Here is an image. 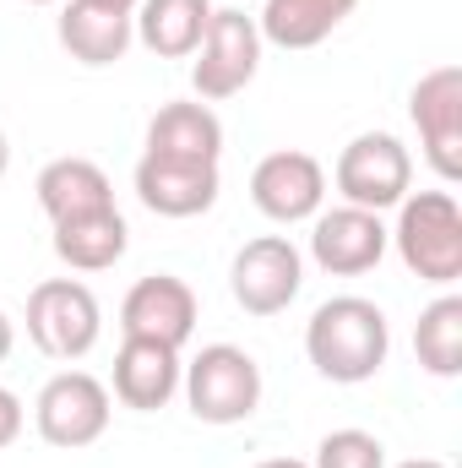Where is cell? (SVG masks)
I'll return each mask as SVG.
<instances>
[{
	"label": "cell",
	"mask_w": 462,
	"mask_h": 468,
	"mask_svg": "<svg viewBox=\"0 0 462 468\" xmlns=\"http://www.w3.org/2000/svg\"><path fill=\"white\" fill-rule=\"evenodd\" d=\"M386 354H392L386 311L364 294H338V300L316 305L305 322V359L316 365V376H327L338 387L375 381Z\"/></svg>",
	"instance_id": "obj_1"
},
{
	"label": "cell",
	"mask_w": 462,
	"mask_h": 468,
	"mask_svg": "<svg viewBox=\"0 0 462 468\" xmlns=\"http://www.w3.org/2000/svg\"><path fill=\"white\" fill-rule=\"evenodd\" d=\"M386 234L419 283L452 289L462 278V207L446 186L441 191H408L397 202V229Z\"/></svg>",
	"instance_id": "obj_2"
},
{
	"label": "cell",
	"mask_w": 462,
	"mask_h": 468,
	"mask_svg": "<svg viewBox=\"0 0 462 468\" xmlns=\"http://www.w3.org/2000/svg\"><path fill=\"white\" fill-rule=\"evenodd\" d=\"M180 392L202 425H245L261 409V365L239 344H207L180 370Z\"/></svg>",
	"instance_id": "obj_3"
},
{
	"label": "cell",
	"mask_w": 462,
	"mask_h": 468,
	"mask_svg": "<svg viewBox=\"0 0 462 468\" xmlns=\"http://www.w3.org/2000/svg\"><path fill=\"white\" fill-rule=\"evenodd\" d=\"M27 338L49 359H88L104 338V311L99 294L82 278H44L27 294Z\"/></svg>",
	"instance_id": "obj_4"
},
{
	"label": "cell",
	"mask_w": 462,
	"mask_h": 468,
	"mask_svg": "<svg viewBox=\"0 0 462 468\" xmlns=\"http://www.w3.org/2000/svg\"><path fill=\"white\" fill-rule=\"evenodd\" d=\"M261 27L256 16L234 11V5H213V22L191 55V88L202 104H224L234 93H245L261 71Z\"/></svg>",
	"instance_id": "obj_5"
},
{
	"label": "cell",
	"mask_w": 462,
	"mask_h": 468,
	"mask_svg": "<svg viewBox=\"0 0 462 468\" xmlns=\"http://www.w3.org/2000/svg\"><path fill=\"white\" fill-rule=\"evenodd\" d=\"M332 186H338V197H343L348 207L386 213V207H397L414 191V153L392 131H359L338 153Z\"/></svg>",
	"instance_id": "obj_6"
},
{
	"label": "cell",
	"mask_w": 462,
	"mask_h": 468,
	"mask_svg": "<svg viewBox=\"0 0 462 468\" xmlns=\"http://www.w3.org/2000/svg\"><path fill=\"white\" fill-rule=\"evenodd\" d=\"M110 414H115V398H110V387H104L99 376H88V370H60V376H49V381L38 387V398H33V425H38V436H44L49 447H60V452H82V447L104 441Z\"/></svg>",
	"instance_id": "obj_7"
},
{
	"label": "cell",
	"mask_w": 462,
	"mask_h": 468,
	"mask_svg": "<svg viewBox=\"0 0 462 468\" xmlns=\"http://www.w3.org/2000/svg\"><path fill=\"white\" fill-rule=\"evenodd\" d=\"M305 289V256L289 234L245 239L229 261V294L245 316H283Z\"/></svg>",
	"instance_id": "obj_8"
},
{
	"label": "cell",
	"mask_w": 462,
	"mask_h": 468,
	"mask_svg": "<svg viewBox=\"0 0 462 468\" xmlns=\"http://www.w3.org/2000/svg\"><path fill=\"white\" fill-rule=\"evenodd\" d=\"M408 120L419 131L425 164L441 175V186L462 180V66H436L414 82Z\"/></svg>",
	"instance_id": "obj_9"
},
{
	"label": "cell",
	"mask_w": 462,
	"mask_h": 468,
	"mask_svg": "<svg viewBox=\"0 0 462 468\" xmlns=\"http://www.w3.org/2000/svg\"><path fill=\"white\" fill-rule=\"evenodd\" d=\"M250 202L272 224H310L327 202V169L305 147H278L250 169Z\"/></svg>",
	"instance_id": "obj_10"
},
{
	"label": "cell",
	"mask_w": 462,
	"mask_h": 468,
	"mask_svg": "<svg viewBox=\"0 0 462 468\" xmlns=\"http://www.w3.org/2000/svg\"><path fill=\"white\" fill-rule=\"evenodd\" d=\"M196 289L174 272H152V278H136L131 294L120 300V333L125 338H152V344H169V349H185L191 333H196Z\"/></svg>",
	"instance_id": "obj_11"
},
{
	"label": "cell",
	"mask_w": 462,
	"mask_h": 468,
	"mask_svg": "<svg viewBox=\"0 0 462 468\" xmlns=\"http://www.w3.org/2000/svg\"><path fill=\"white\" fill-rule=\"evenodd\" d=\"M392 234L381 224V213H364V207H332V213H316L310 218V261L332 278H364L381 267Z\"/></svg>",
	"instance_id": "obj_12"
},
{
	"label": "cell",
	"mask_w": 462,
	"mask_h": 468,
	"mask_svg": "<svg viewBox=\"0 0 462 468\" xmlns=\"http://www.w3.org/2000/svg\"><path fill=\"white\" fill-rule=\"evenodd\" d=\"M131 186H136V202L158 218H202V213H213L224 175H218V164H185V158L142 153Z\"/></svg>",
	"instance_id": "obj_13"
},
{
	"label": "cell",
	"mask_w": 462,
	"mask_h": 468,
	"mask_svg": "<svg viewBox=\"0 0 462 468\" xmlns=\"http://www.w3.org/2000/svg\"><path fill=\"white\" fill-rule=\"evenodd\" d=\"M180 349L152 344V338H125L115 354V376H110V398H120L136 414H158L174 403L180 392Z\"/></svg>",
	"instance_id": "obj_14"
},
{
	"label": "cell",
	"mask_w": 462,
	"mask_h": 468,
	"mask_svg": "<svg viewBox=\"0 0 462 468\" xmlns=\"http://www.w3.org/2000/svg\"><path fill=\"white\" fill-rule=\"evenodd\" d=\"M33 197H38L49 224H66V218L115 207V180L93 158H49L33 180Z\"/></svg>",
	"instance_id": "obj_15"
},
{
	"label": "cell",
	"mask_w": 462,
	"mask_h": 468,
	"mask_svg": "<svg viewBox=\"0 0 462 468\" xmlns=\"http://www.w3.org/2000/svg\"><path fill=\"white\" fill-rule=\"evenodd\" d=\"M147 153L185 158V164H218L224 158V120L202 99H174L147 120Z\"/></svg>",
	"instance_id": "obj_16"
},
{
	"label": "cell",
	"mask_w": 462,
	"mask_h": 468,
	"mask_svg": "<svg viewBox=\"0 0 462 468\" xmlns=\"http://www.w3.org/2000/svg\"><path fill=\"white\" fill-rule=\"evenodd\" d=\"M213 22V0H142L131 11L136 44L158 60H191Z\"/></svg>",
	"instance_id": "obj_17"
},
{
	"label": "cell",
	"mask_w": 462,
	"mask_h": 468,
	"mask_svg": "<svg viewBox=\"0 0 462 468\" xmlns=\"http://www.w3.org/2000/svg\"><path fill=\"white\" fill-rule=\"evenodd\" d=\"M55 33H60V49H66L77 66H93V71L125 60V49L136 44L131 16H120V11H93V5H82V0H66V5H60Z\"/></svg>",
	"instance_id": "obj_18"
},
{
	"label": "cell",
	"mask_w": 462,
	"mask_h": 468,
	"mask_svg": "<svg viewBox=\"0 0 462 468\" xmlns=\"http://www.w3.org/2000/svg\"><path fill=\"white\" fill-rule=\"evenodd\" d=\"M359 0H267L256 27H261V44H278V49H316L327 44L348 16H353Z\"/></svg>",
	"instance_id": "obj_19"
},
{
	"label": "cell",
	"mask_w": 462,
	"mask_h": 468,
	"mask_svg": "<svg viewBox=\"0 0 462 468\" xmlns=\"http://www.w3.org/2000/svg\"><path fill=\"white\" fill-rule=\"evenodd\" d=\"M125 250H131V224H125L120 207L82 213V218L55 224V256H60L71 272H110Z\"/></svg>",
	"instance_id": "obj_20"
},
{
	"label": "cell",
	"mask_w": 462,
	"mask_h": 468,
	"mask_svg": "<svg viewBox=\"0 0 462 468\" xmlns=\"http://www.w3.org/2000/svg\"><path fill=\"white\" fill-rule=\"evenodd\" d=\"M414 354H419V370H430L436 381L462 376V294H441L419 311Z\"/></svg>",
	"instance_id": "obj_21"
},
{
	"label": "cell",
	"mask_w": 462,
	"mask_h": 468,
	"mask_svg": "<svg viewBox=\"0 0 462 468\" xmlns=\"http://www.w3.org/2000/svg\"><path fill=\"white\" fill-rule=\"evenodd\" d=\"M310 468H386V447H381V436L343 425V431H327L316 441V463Z\"/></svg>",
	"instance_id": "obj_22"
},
{
	"label": "cell",
	"mask_w": 462,
	"mask_h": 468,
	"mask_svg": "<svg viewBox=\"0 0 462 468\" xmlns=\"http://www.w3.org/2000/svg\"><path fill=\"white\" fill-rule=\"evenodd\" d=\"M22 425H27V409H22V398L11 392V387H0V452L22 436Z\"/></svg>",
	"instance_id": "obj_23"
},
{
	"label": "cell",
	"mask_w": 462,
	"mask_h": 468,
	"mask_svg": "<svg viewBox=\"0 0 462 468\" xmlns=\"http://www.w3.org/2000/svg\"><path fill=\"white\" fill-rule=\"evenodd\" d=\"M82 5H93V11H120V16H131L142 0H82Z\"/></svg>",
	"instance_id": "obj_24"
},
{
	"label": "cell",
	"mask_w": 462,
	"mask_h": 468,
	"mask_svg": "<svg viewBox=\"0 0 462 468\" xmlns=\"http://www.w3.org/2000/svg\"><path fill=\"white\" fill-rule=\"evenodd\" d=\"M11 344H16V327H11V316L0 311V365L11 359Z\"/></svg>",
	"instance_id": "obj_25"
},
{
	"label": "cell",
	"mask_w": 462,
	"mask_h": 468,
	"mask_svg": "<svg viewBox=\"0 0 462 468\" xmlns=\"http://www.w3.org/2000/svg\"><path fill=\"white\" fill-rule=\"evenodd\" d=\"M392 468H446L441 458H408V463H392Z\"/></svg>",
	"instance_id": "obj_26"
},
{
	"label": "cell",
	"mask_w": 462,
	"mask_h": 468,
	"mask_svg": "<svg viewBox=\"0 0 462 468\" xmlns=\"http://www.w3.org/2000/svg\"><path fill=\"white\" fill-rule=\"evenodd\" d=\"M256 468H310V463H299V458H267V463H256Z\"/></svg>",
	"instance_id": "obj_27"
},
{
	"label": "cell",
	"mask_w": 462,
	"mask_h": 468,
	"mask_svg": "<svg viewBox=\"0 0 462 468\" xmlns=\"http://www.w3.org/2000/svg\"><path fill=\"white\" fill-rule=\"evenodd\" d=\"M5 169H11V142H5V131H0V180H5Z\"/></svg>",
	"instance_id": "obj_28"
},
{
	"label": "cell",
	"mask_w": 462,
	"mask_h": 468,
	"mask_svg": "<svg viewBox=\"0 0 462 468\" xmlns=\"http://www.w3.org/2000/svg\"><path fill=\"white\" fill-rule=\"evenodd\" d=\"M22 5H55V0H22Z\"/></svg>",
	"instance_id": "obj_29"
}]
</instances>
